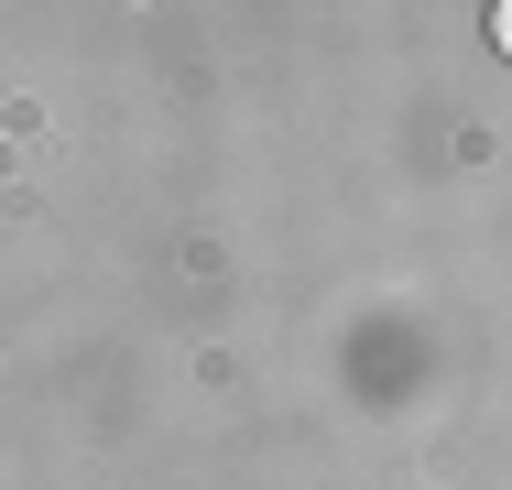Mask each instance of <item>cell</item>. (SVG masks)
Returning a JSON list of instances; mask_svg holds the SVG:
<instances>
[{"label": "cell", "instance_id": "obj_1", "mask_svg": "<svg viewBox=\"0 0 512 490\" xmlns=\"http://www.w3.org/2000/svg\"><path fill=\"white\" fill-rule=\"evenodd\" d=\"M491 33H502V55H512V0H502V11H491Z\"/></svg>", "mask_w": 512, "mask_h": 490}]
</instances>
